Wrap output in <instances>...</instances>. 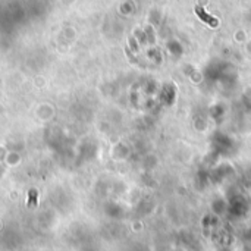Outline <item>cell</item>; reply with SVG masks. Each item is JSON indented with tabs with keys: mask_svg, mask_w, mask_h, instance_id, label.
I'll use <instances>...</instances> for the list:
<instances>
[{
	"mask_svg": "<svg viewBox=\"0 0 251 251\" xmlns=\"http://www.w3.org/2000/svg\"><path fill=\"white\" fill-rule=\"evenodd\" d=\"M196 13H197L199 18H200L203 22H206L207 25H210V26H213V28H216V26L219 25V21H218L216 18H213L212 15H209V13L206 12V9H203L201 6H197V7H196Z\"/></svg>",
	"mask_w": 251,
	"mask_h": 251,
	"instance_id": "6da1fadb",
	"label": "cell"
}]
</instances>
